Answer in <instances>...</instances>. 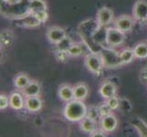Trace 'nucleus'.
Wrapping results in <instances>:
<instances>
[{"mask_svg":"<svg viewBox=\"0 0 147 137\" xmlns=\"http://www.w3.org/2000/svg\"><path fill=\"white\" fill-rule=\"evenodd\" d=\"M100 25L97 21V19H86L79 25L78 33L80 35L82 41L89 48L92 53L100 54L103 47L95 43L92 39L93 34L100 28Z\"/></svg>","mask_w":147,"mask_h":137,"instance_id":"f257e3e1","label":"nucleus"},{"mask_svg":"<svg viewBox=\"0 0 147 137\" xmlns=\"http://www.w3.org/2000/svg\"><path fill=\"white\" fill-rule=\"evenodd\" d=\"M88 107L83 101L75 100L68 101L64 108V116L69 121H80L87 114Z\"/></svg>","mask_w":147,"mask_h":137,"instance_id":"f03ea898","label":"nucleus"},{"mask_svg":"<svg viewBox=\"0 0 147 137\" xmlns=\"http://www.w3.org/2000/svg\"><path fill=\"white\" fill-rule=\"evenodd\" d=\"M28 13H29L28 3L25 6L23 5V2L17 5H8L5 2L1 3V14L7 18L16 20L24 17Z\"/></svg>","mask_w":147,"mask_h":137,"instance_id":"7ed1b4c3","label":"nucleus"},{"mask_svg":"<svg viewBox=\"0 0 147 137\" xmlns=\"http://www.w3.org/2000/svg\"><path fill=\"white\" fill-rule=\"evenodd\" d=\"M100 55L102 59L104 68L116 69L123 65L120 57V52L111 49V47H103Z\"/></svg>","mask_w":147,"mask_h":137,"instance_id":"20e7f679","label":"nucleus"},{"mask_svg":"<svg viewBox=\"0 0 147 137\" xmlns=\"http://www.w3.org/2000/svg\"><path fill=\"white\" fill-rule=\"evenodd\" d=\"M84 64L89 72L95 75H99L104 68L100 55L95 53H89L86 56L84 59Z\"/></svg>","mask_w":147,"mask_h":137,"instance_id":"39448f33","label":"nucleus"},{"mask_svg":"<svg viewBox=\"0 0 147 137\" xmlns=\"http://www.w3.org/2000/svg\"><path fill=\"white\" fill-rule=\"evenodd\" d=\"M125 41V33L116 28H108L107 44L109 47H119Z\"/></svg>","mask_w":147,"mask_h":137,"instance_id":"423d86ee","label":"nucleus"},{"mask_svg":"<svg viewBox=\"0 0 147 137\" xmlns=\"http://www.w3.org/2000/svg\"><path fill=\"white\" fill-rule=\"evenodd\" d=\"M42 23L33 13H28L24 17L16 19V26L25 28H34L39 27Z\"/></svg>","mask_w":147,"mask_h":137,"instance_id":"0eeeda50","label":"nucleus"},{"mask_svg":"<svg viewBox=\"0 0 147 137\" xmlns=\"http://www.w3.org/2000/svg\"><path fill=\"white\" fill-rule=\"evenodd\" d=\"M134 25V18L128 16V15H121V16L116 18L114 21L115 28L120 29L121 31H123L124 33L130 32L133 29Z\"/></svg>","mask_w":147,"mask_h":137,"instance_id":"6e6552de","label":"nucleus"},{"mask_svg":"<svg viewBox=\"0 0 147 137\" xmlns=\"http://www.w3.org/2000/svg\"><path fill=\"white\" fill-rule=\"evenodd\" d=\"M133 15L138 21H147V1L137 0L133 7Z\"/></svg>","mask_w":147,"mask_h":137,"instance_id":"1a4fd4ad","label":"nucleus"},{"mask_svg":"<svg viewBox=\"0 0 147 137\" xmlns=\"http://www.w3.org/2000/svg\"><path fill=\"white\" fill-rule=\"evenodd\" d=\"M96 19L102 27H107L113 19V11L107 7H102L98 9Z\"/></svg>","mask_w":147,"mask_h":137,"instance_id":"9d476101","label":"nucleus"},{"mask_svg":"<svg viewBox=\"0 0 147 137\" xmlns=\"http://www.w3.org/2000/svg\"><path fill=\"white\" fill-rule=\"evenodd\" d=\"M46 36L50 43L57 44L67 36V33H66L64 28L54 26V27H50L48 28Z\"/></svg>","mask_w":147,"mask_h":137,"instance_id":"9b49d317","label":"nucleus"},{"mask_svg":"<svg viewBox=\"0 0 147 137\" xmlns=\"http://www.w3.org/2000/svg\"><path fill=\"white\" fill-rule=\"evenodd\" d=\"M118 126V119L115 115L111 113L100 119V128L106 133H113Z\"/></svg>","mask_w":147,"mask_h":137,"instance_id":"f8f14e48","label":"nucleus"},{"mask_svg":"<svg viewBox=\"0 0 147 137\" xmlns=\"http://www.w3.org/2000/svg\"><path fill=\"white\" fill-rule=\"evenodd\" d=\"M116 92H117V87L113 82H110V80L103 82L99 89L100 95L105 100L113 97L116 95Z\"/></svg>","mask_w":147,"mask_h":137,"instance_id":"ddd939ff","label":"nucleus"},{"mask_svg":"<svg viewBox=\"0 0 147 137\" xmlns=\"http://www.w3.org/2000/svg\"><path fill=\"white\" fill-rule=\"evenodd\" d=\"M25 108L30 113H37L42 108V101L38 96H31L25 99Z\"/></svg>","mask_w":147,"mask_h":137,"instance_id":"4468645a","label":"nucleus"},{"mask_svg":"<svg viewBox=\"0 0 147 137\" xmlns=\"http://www.w3.org/2000/svg\"><path fill=\"white\" fill-rule=\"evenodd\" d=\"M25 96L23 93L18 92V91H15L12 92L9 96V101H10V105L9 107L12 108L14 110L20 111L23 108H25Z\"/></svg>","mask_w":147,"mask_h":137,"instance_id":"2eb2a0df","label":"nucleus"},{"mask_svg":"<svg viewBox=\"0 0 147 137\" xmlns=\"http://www.w3.org/2000/svg\"><path fill=\"white\" fill-rule=\"evenodd\" d=\"M41 90V86H40L39 82L37 80H31L29 83L22 89V93L26 97H31V96H38Z\"/></svg>","mask_w":147,"mask_h":137,"instance_id":"dca6fc26","label":"nucleus"},{"mask_svg":"<svg viewBox=\"0 0 147 137\" xmlns=\"http://www.w3.org/2000/svg\"><path fill=\"white\" fill-rule=\"evenodd\" d=\"M107 27L100 26V28L96 30L93 34L92 39L95 43L100 45L101 47H109L107 44Z\"/></svg>","mask_w":147,"mask_h":137,"instance_id":"f3484780","label":"nucleus"},{"mask_svg":"<svg viewBox=\"0 0 147 137\" xmlns=\"http://www.w3.org/2000/svg\"><path fill=\"white\" fill-rule=\"evenodd\" d=\"M58 95L60 100L63 101H70L74 99V94H73V87H71L69 84H63L59 88L58 90Z\"/></svg>","mask_w":147,"mask_h":137,"instance_id":"a211bd4d","label":"nucleus"},{"mask_svg":"<svg viewBox=\"0 0 147 137\" xmlns=\"http://www.w3.org/2000/svg\"><path fill=\"white\" fill-rule=\"evenodd\" d=\"M130 124L137 131L139 136L141 137H147V124L141 118H134L130 121Z\"/></svg>","mask_w":147,"mask_h":137,"instance_id":"6ab92c4d","label":"nucleus"},{"mask_svg":"<svg viewBox=\"0 0 147 137\" xmlns=\"http://www.w3.org/2000/svg\"><path fill=\"white\" fill-rule=\"evenodd\" d=\"M73 94L75 100L84 101L89 94V88L85 83H78L73 87Z\"/></svg>","mask_w":147,"mask_h":137,"instance_id":"aec40b11","label":"nucleus"},{"mask_svg":"<svg viewBox=\"0 0 147 137\" xmlns=\"http://www.w3.org/2000/svg\"><path fill=\"white\" fill-rule=\"evenodd\" d=\"M96 125H97V121L88 118L87 116H85L82 121H80V129L85 134H92L97 129Z\"/></svg>","mask_w":147,"mask_h":137,"instance_id":"412c9836","label":"nucleus"},{"mask_svg":"<svg viewBox=\"0 0 147 137\" xmlns=\"http://www.w3.org/2000/svg\"><path fill=\"white\" fill-rule=\"evenodd\" d=\"M28 11L30 13L48 11V5L46 0H28Z\"/></svg>","mask_w":147,"mask_h":137,"instance_id":"4be33fe9","label":"nucleus"},{"mask_svg":"<svg viewBox=\"0 0 147 137\" xmlns=\"http://www.w3.org/2000/svg\"><path fill=\"white\" fill-rule=\"evenodd\" d=\"M29 77L25 73H18L14 78V85L18 89H24L30 82Z\"/></svg>","mask_w":147,"mask_h":137,"instance_id":"5701e85b","label":"nucleus"},{"mask_svg":"<svg viewBox=\"0 0 147 137\" xmlns=\"http://www.w3.org/2000/svg\"><path fill=\"white\" fill-rule=\"evenodd\" d=\"M84 47H85V44L83 42H82V43L73 42V44L70 46V48L68 50L69 56V57H72V58L79 57V56H80L84 52V49H83Z\"/></svg>","mask_w":147,"mask_h":137,"instance_id":"b1692460","label":"nucleus"},{"mask_svg":"<svg viewBox=\"0 0 147 137\" xmlns=\"http://www.w3.org/2000/svg\"><path fill=\"white\" fill-rule=\"evenodd\" d=\"M120 57H121V62H123V65L131 63L135 58V55H134V49L126 48V49H123L120 52Z\"/></svg>","mask_w":147,"mask_h":137,"instance_id":"393cba45","label":"nucleus"},{"mask_svg":"<svg viewBox=\"0 0 147 137\" xmlns=\"http://www.w3.org/2000/svg\"><path fill=\"white\" fill-rule=\"evenodd\" d=\"M134 52L135 55V58L146 59L147 58V43L145 41L137 43L134 48Z\"/></svg>","mask_w":147,"mask_h":137,"instance_id":"a878e982","label":"nucleus"},{"mask_svg":"<svg viewBox=\"0 0 147 137\" xmlns=\"http://www.w3.org/2000/svg\"><path fill=\"white\" fill-rule=\"evenodd\" d=\"M14 39V35L11 30H3L1 32V46L10 47Z\"/></svg>","mask_w":147,"mask_h":137,"instance_id":"bb28decb","label":"nucleus"},{"mask_svg":"<svg viewBox=\"0 0 147 137\" xmlns=\"http://www.w3.org/2000/svg\"><path fill=\"white\" fill-rule=\"evenodd\" d=\"M73 44V41L72 39L70 38V37L69 36H66L62 40H60L59 43H57L56 45V48L57 49H59V50H63V51H68L69 49L70 48V46Z\"/></svg>","mask_w":147,"mask_h":137,"instance_id":"cd10ccee","label":"nucleus"},{"mask_svg":"<svg viewBox=\"0 0 147 137\" xmlns=\"http://www.w3.org/2000/svg\"><path fill=\"white\" fill-rule=\"evenodd\" d=\"M119 109L121 110V113H129L133 110V105L127 98H120V105Z\"/></svg>","mask_w":147,"mask_h":137,"instance_id":"c85d7f7f","label":"nucleus"},{"mask_svg":"<svg viewBox=\"0 0 147 137\" xmlns=\"http://www.w3.org/2000/svg\"><path fill=\"white\" fill-rule=\"evenodd\" d=\"M88 118L92 119L95 121H98L99 120H100V113H99V110H98V106H90L88 107V110H87V114H86Z\"/></svg>","mask_w":147,"mask_h":137,"instance_id":"c756f323","label":"nucleus"},{"mask_svg":"<svg viewBox=\"0 0 147 137\" xmlns=\"http://www.w3.org/2000/svg\"><path fill=\"white\" fill-rule=\"evenodd\" d=\"M106 103L108 104L109 107L113 110V111H115L119 109V105H120V98H118L117 96H113V97H111L109 99L106 100L105 101Z\"/></svg>","mask_w":147,"mask_h":137,"instance_id":"7c9ffc66","label":"nucleus"},{"mask_svg":"<svg viewBox=\"0 0 147 137\" xmlns=\"http://www.w3.org/2000/svg\"><path fill=\"white\" fill-rule=\"evenodd\" d=\"M98 110H99V113H100V118L105 117V116L111 114V111H113L109 107L108 104L106 103H103L98 105Z\"/></svg>","mask_w":147,"mask_h":137,"instance_id":"2f4dec72","label":"nucleus"},{"mask_svg":"<svg viewBox=\"0 0 147 137\" xmlns=\"http://www.w3.org/2000/svg\"><path fill=\"white\" fill-rule=\"evenodd\" d=\"M55 57L59 61L64 62L68 59V58L69 57L68 51H63V50H59V49H56L55 51Z\"/></svg>","mask_w":147,"mask_h":137,"instance_id":"473e14b6","label":"nucleus"},{"mask_svg":"<svg viewBox=\"0 0 147 137\" xmlns=\"http://www.w3.org/2000/svg\"><path fill=\"white\" fill-rule=\"evenodd\" d=\"M9 105H10L9 97H7V96L5 94L0 95V110L1 111L6 110Z\"/></svg>","mask_w":147,"mask_h":137,"instance_id":"72a5a7b5","label":"nucleus"},{"mask_svg":"<svg viewBox=\"0 0 147 137\" xmlns=\"http://www.w3.org/2000/svg\"><path fill=\"white\" fill-rule=\"evenodd\" d=\"M33 14L38 18V19L42 24L46 22L48 20V18H49V14H48L47 11H38V12H36V13H33Z\"/></svg>","mask_w":147,"mask_h":137,"instance_id":"f704fd0d","label":"nucleus"},{"mask_svg":"<svg viewBox=\"0 0 147 137\" xmlns=\"http://www.w3.org/2000/svg\"><path fill=\"white\" fill-rule=\"evenodd\" d=\"M90 136L92 137H105L106 136V132L103 131L102 129H96L94 132L90 134Z\"/></svg>","mask_w":147,"mask_h":137,"instance_id":"c9c22d12","label":"nucleus"},{"mask_svg":"<svg viewBox=\"0 0 147 137\" xmlns=\"http://www.w3.org/2000/svg\"><path fill=\"white\" fill-rule=\"evenodd\" d=\"M139 79L143 83H147V68L143 69L140 72Z\"/></svg>","mask_w":147,"mask_h":137,"instance_id":"e433bc0d","label":"nucleus"},{"mask_svg":"<svg viewBox=\"0 0 147 137\" xmlns=\"http://www.w3.org/2000/svg\"><path fill=\"white\" fill-rule=\"evenodd\" d=\"M21 2H23V0H5V3L8 5H17Z\"/></svg>","mask_w":147,"mask_h":137,"instance_id":"4c0bfd02","label":"nucleus"},{"mask_svg":"<svg viewBox=\"0 0 147 137\" xmlns=\"http://www.w3.org/2000/svg\"><path fill=\"white\" fill-rule=\"evenodd\" d=\"M145 42H146V43H147V41H145Z\"/></svg>","mask_w":147,"mask_h":137,"instance_id":"58836bf2","label":"nucleus"}]
</instances>
